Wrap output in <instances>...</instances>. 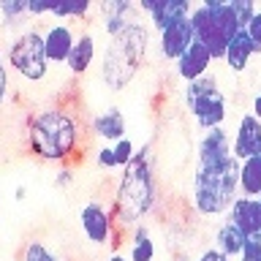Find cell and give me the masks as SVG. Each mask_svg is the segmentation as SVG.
Wrapping results in <instances>:
<instances>
[{"instance_id":"obj_7","label":"cell","mask_w":261,"mask_h":261,"mask_svg":"<svg viewBox=\"0 0 261 261\" xmlns=\"http://www.w3.org/2000/svg\"><path fill=\"white\" fill-rule=\"evenodd\" d=\"M182 101H185V109L191 112V117L196 120V125L201 130L223 128V122L228 117V101H226V93L220 90L215 76H204L199 82L185 85Z\"/></svg>"},{"instance_id":"obj_19","label":"cell","mask_w":261,"mask_h":261,"mask_svg":"<svg viewBox=\"0 0 261 261\" xmlns=\"http://www.w3.org/2000/svg\"><path fill=\"white\" fill-rule=\"evenodd\" d=\"M248 242H250L248 234H242L234 223L223 220V223L218 226V231H215V245H212V248H218L223 256H228V258L234 261V258H240L242 253H245Z\"/></svg>"},{"instance_id":"obj_27","label":"cell","mask_w":261,"mask_h":261,"mask_svg":"<svg viewBox=\"0 0 261 261\" xmlns=\"http://www.w3.org/2000/svg\"><path fill=\"white\" fill-rule=\"evenodd\" d=\"M95 163H98V169H106V171L120 169L117 152H114L112 144H101V147H98V150H95Z\"/></svg>"},{"instance_id":"obj_24","label":"cell","mask_w":261,"mask_h":261,"mask_svg":"<svg viewBox=\"0 0 261 261\" xmlns=\"http://www.w3.org/2000/svg\"><path fill=\"white\" fill-rule=\"evenodd\" d=\"M0 19L6 24H19L22 19H30L28 0H0Z\"/></svg>"},{"instance_id":"obj_5","label":"cell","mask_w":261,"mask_h":261,"mask_svg":"<svg viewBox=\"0 0 261 261\" xmlns=\"http://www.w3.org/2000/svg\"><path fill=\"white\" fill-rule=\"evenodd\" d=\"M191 24L196 33V41L210 49L212 60H223L231 38L242 30L228 0H204V3L193 6Z\"/></svg>"},{"instance_id":"obj_32","label":"cell","mask_w":261,"mask_h":261,"mask_svg":"<svg viewBox=\"0 0 261 261\" xmlns=\"http://www.w3.org/2000/svg\"><path fill=\"white\" fill-rule=\"evenodd\" d=\"M193 261H231V258L223 256V253H220L218 248H207L204 253H199V256H196Z\"/></svg>"},{"instance_id":"obj_28","label":"cell","mask_w":261,"mask_h":261,"mask_svg":"<svg viewBox=\"0 0 261 261\" xmlns=\"http://www.w3.org/2000/svg\"><path fill=\"white\" fill-rule=\"evenodd\" d=\"M245 33H248V38L253 41V46H256V55H261V8L256 11V16L245 24Z\"/></svg>"},{"instance_id":"obj_36","label":"cell","mask_w":261,"mask_h":261,"mask_svg":"<svg viewBox=\"0 0 261 261\" xmlns=\"http://www.w3.org/2000/svg\"><path fill=\"white\" fill-rule=\"evenodd\" d=\"M258 201H261V196H258Z\"/></svg>"},{"instance_id":"obj_14","label":"cell","mask_w":261,"mask_h":261,"mask_svg":"<svg viewBox=\"0 0 261 261\" xmlns=\"http://www.w3.org/2000/svg\"><path fill=\"white\" fill-rule=\"evenodd\" d=\"M76 36L79 33L73 30L71 22H52L49 28L44 30V49H46V57L52 65H65L68 63V55L73 44H76Z\"/></svg>"},{"instance_id":"obj_12","label":"cell","mask_w":261,"mask_h":261,"mask_svg":"<svg viewBox=\"0 0 261 261\" xmlns=\"http://www.w3.org/2000/svg\"><path fill=\"white\" fill-rule=\"evenodd\" d=\"M193 44H196V33H193V24H191V16L169 24L166 30L158 33V52H161L163 60H169V63H177Z\"/></svg>"},{"instance_id":"obj_8","label":"cell","mask_w":261,"mask_h":261,"mask_svg":"<svg viewBox=\"0 0 261 261\" xmlns=\"http://www.w3.org/2000/svg\"><path fill=\"white\" fill-rule=\"evenodd\" d=\"M79 226L90 245H106V242L114 245L117 220H114L112 207H106L103 201H87L79 212Z\"/></svg>"},{"instance_id":"obj_21","label":"cell","mask_w":261,"mask_h":261,"mask_svg":"<svg viewBox=\"0 0 261 261\" xmlns=\"http://www.w3.org/2000/svg\"><path fill=\"white\" fill-rule=\"evenodd\" d=\"M155 240L150 234V228L144 223H139L134 231H130V248H128V258L130 261H155Z\"/></svg>"},{"instance_id":"obj_6","label":"cell","mask_w":261,"mask_h":261,"mask_svg":"<svg viewBox=\"0 0 261 261\" xmlns=\"http://www.w3.org/2000/svg\"><path fill=\"white\" fill-rule=\"evenodd\" d=\"M6 63L16 76H22L24 82H44L49 76V57L44 49V33L36 28L19 30L16 36L8 41L6 49Z\"/></svg>"},{"instance_id":"obj_31","label":"cell","mask_w":261,"mask_h":261,"mask_svg":"<svg viewBox=\"0 0 261 261\" xmlns=\"http://www.w3.org/2000/svg\"><path fill=\"white\" fill-rule=\"evenodd\" d=\"M28 8H30V16H52L55 3H38V0H28Z\"/></svg>"},{"instance_id":"obj_13","label":"cell","mask_w":261,"mask_h":261,"mask_svg":"<svg viewBox=\"0 0 261 261\" xmlns=\"http://www.w3.org/2000/svg\"><path fill=\"white\" fill-rule=\"evenodd\" d=\"M231 134L226 128L204 130L196 147V166H218V163L231 161Z\"/></svg>"},{"instance_id":"obj_11","label":"cell","mask_w":261,"mask_h":261,"mask_svg":"<svg viewBox=\"0 0 261 261\" xmlns=\"http://www.w3.org/2000/svg\"><path fill=\"white\" fill-rule=\"evenodd\" d=\"M231 155L240 163L261 155V122L250 112H245L231 130Z\"/></svg>"},{"instance_id":"obj_10","label":"cell","mask_w":261,"mask_h":261,"mask_svg":"<svg viewBox=\"0 0 261 261\" xmlns=\"http://www.w3.org/2000/svg\"><path fill=\"white\" fill-rule=\"evenodd\" d=\"M191 11H193V6L188 0H142L139 3V14H144L147 24L155 28L158 33L179 19H188Z\"/></svg>"},{"instance_id":"obj_20","label":"cell","mask_w":261,"mask_h":261,"mask_svg":"<svg viewBox=\"0 0 261 261\" xmlns=\"http://www.w3.org/2000/svg\"><path fill=\"white\" fill-rule=\"evenodd\" d=\"M253 55H256V46H253V41L248 38V33L240 30V33L231 38V44H228L226 55H223V63L228 65V71L242 73V71H248Z\"/></svg>"},{"instance_id":"obj_15","label":"cell","mask_w":261,"mask_h":261,"mask_svg":"<svg viewBox=\"0 0 261 261\" xmlns=\"http://www.w3.org/2000/svg\"><path fill=\"white\" fill-rule=\"evenodd\" d=\"M90 134L95 139H101L103 144H117L122 139H128V122L125 114H122L117 106H109V109L98 112L93 120H90Z\"/></svg>"},{"instance_id":"obj_30","label":"cell","mask_w":261,"mask_h":261,"mask_svg":"<svg viewBox=\"0 0 261 261\" xmlns=\"http://www.w3.org/2000/svg\"><path fill=\"white\" fill-rule=\"evenodd\" d=\"M237 261H261V234L258 237H250L248 248H245V253Z\"/></svg>"},{"instance_id":"obj_1","label":"cell","mask_w":261,"mask_h":261,"mask_svg":"<svg viewBox=\"0 0 261 261\" xmlns=\"http://www.w3.org/2000/svg\"><path fill=\"white\" fill-rule=\"evenodd\" d=\"M82 120L68 106H44L28 120V150L44 163H71L82 147Z\"/></svg>"},{"instance_id":"obj_29","label":"cell","mask_w":261,"mask_h":261,"mask_svg":"<svg viewBox=\"0 0 261 261\" xmlns=\"http://www.w3.org/2000/svg\"><path fill=\"white\" fill-rule=\"evenodd\" d=\"M8 71H11V68H8L6 57L0 55V109H3L6 98H8V93H11V73H8Z\"/></svg>"},{"instance_id":"obj_34","label":"cell","mask_w":261,"mask_h":261,"mask_svg":"<svg viewBox=\"0 0 261 261\" xmlns=\"http://www.w3.org/2000/svg\"><path fill=\"white\" fill-rule=\"evenodd\" d=\"M250 114H253V117H256V120L261 122V90H258L256 95H253V103H250Z\"/></svg>"},{"instance_id":"obj_3","label":"cell","mask_w":261,"mask_h":261,"mask_svg":"<svg viewBox=\"0 0 261 261\" xmlns=\"http://www.w3.org/2000/svg\"><path fill=\"white\" fill-rule=\"evenodd\" d=\"M147 46H150V24L144 19L134 22L117 38H109L101 55V79L109 90H125L142 71Z\"/></svg>"},{"instance_id":"obj_16","label":"cell","mask_w":261,"mask_h":261,"mask_svg":"<svg viewBox=\"0 0 261 261\" xmlns=\"http://www.w3.org/2000/svg\"><path fill=\"white\" fill-rule=\"evenodd\" d=\"M226 220L234 223L242 234L258 237L261 234V201L258 199H248V196H237L234 204L226 212Z\"/></svg>"},{"instance_id":"obj_35","label":"cell","mask_w":261,"mask_h":261,"mask_svg":"<svg viewBox=\"0 0 261 261\" xmlns=\"http://www.w3.org/2000/svg\"><path fill=\"white\" fill-rule=\"evenodd\" d=\"M106 261H130V258H128V256H122V253H112V256L106 258Z\"/></svg>"},{"instance_id":"obj_25","label":"cell","mask_w":261,"mask_h":261,"mask_svg":"<svg viewBox=\"0 0 261 261\" xmlns=\"http://www.w3.org/2000/svg\"><path fill=\"white\" fill-rule=\"evenodd\" d=\"M22 261H60L57 253H52L49 245H44L41 240H30L22 250Z\"/></svg>"},{"instance_id":"obj_4","label":"cell","mask_w":261,"mask_h":261,"mask_svg":"<svg viewBox=\"0 0 261 261\" xmlns=\"http://www.w3.org/2000/svg\"><path fill=\"white\" fill-rule=\"evenodd\" d=\"M237 196H240V161L237 158L218 163V166H196L191 201L199 215L204 218L226 215Z\"/></svg>"},{"instance_id":"obj_22","label":"cell","mask_w":261,"mask_h":261,"mask_svg":"<svg viewBox=\"0 0 261 261\" xmlns=\"http://www.w3.org/2000/svg\"><path fill=\"white\" fill-rule=\"evenodd\" d=\"M240 196H248V199L261 196V155L240 163Z\"/></svg>"},{"instance_id":"obj_9","label":"cell","mask_w":261,"mask_h":261,"mask_svg":"<svg viewBox=\"0 0 261 261\" xmlns=\"http://www.w3.org/2000/svg\"><path fill=\"white\" fill-rule=\"evenodd\" d=\"M98 19H101V28L109 38H117L120 33H125L134 22H139V3H130V0H101L95 6Z\"/></svg>"},{"instance_id":"obj_18","label":"cell","mask_w":261,"mask_h":261,"mask_svg":"<svg viewBox=\"0 0 261 261\" xmlns=\"http://www.w3.org/2000/svg\"><path fill=\"white\" fill-rule=\"evenodd\" d=\"M95 60H98V38H95V33L82 30L76 36V44H73L71 55H68L65 68H68V73H73V76H85V73H90V68L95 65Z\"/></svg>"},{"instance_id":"obj_17","label":"cell","mask_w":261,"mask_h":261,"mask_svg":"<svg viewBox=\"0 0 261 261\" xmlns=\"http://www.w3.org/2000/svg\"><path fill=\"white\" fill-rule=\"evenodd\" d=\"M212 63H215V60H212L210 49L196 41V44L174 63V68H177V76L182 79L185 85H191V82H199L204 76H210V65Z\"/></svg>"},{"instance_id":"obj_26","label":"cell","mask_w":261,"mask_h":261,"mask_svg":"<svg viewBox=\"0 0 261 261\" xmlns=\"http://www.w3.org/2000/svg\"><path fill=\"white\" fill-rule=\"evenodd\" d=\"M228 6H231L234 16L240 19L242 30H245V24H248V22L253 19V16H256V11H258V6L253 3V0H228Z\"/></svg>"},{"instance_id":"obj_33","label":"cell","mask_w":261,"mask_h":261,"mask_svg":"<svg viewBox=\"0 0 261 261\" xmlns=\"http://www.w3.org/2000/svg\"><path fill=\"white\" fill-rule=\"evenodd\" d=\"M55 182L60 185V188H63V185H71V182H73L71 169H60V171H57V179H55Z\"/></svg>"},{"instance_id":"obj_2","label":"cell","mask_w":261,"mask_h":261,"mask_svg":"<svg viewBox=\"0 0 261 261\" xmlns=\"http://www.w3.org/2000/svg\"><path fill=\"white\" fill-rule=\"evenodd\" d=\"M158 201V179H155V163L150 147H139L134 161L120 171L117 188H114L112 212L120 228L139 226L152 212Z\"/></svg>"},{"instance_id":"obj_23","label":"cell","mask_w":261,"mask_h":261,"mask_svg":"<svg viewBox=\"0 0 261 261\" xmlns=\"http://www.w3.org/2000/svg\"><path fill=\"white\" fill-rule=\"evenodd\" d=\"M93 11H95L93 0H65V3H55L52 16H57L60 22L63 19H87Z\"/></svg>"}]
</instances>
